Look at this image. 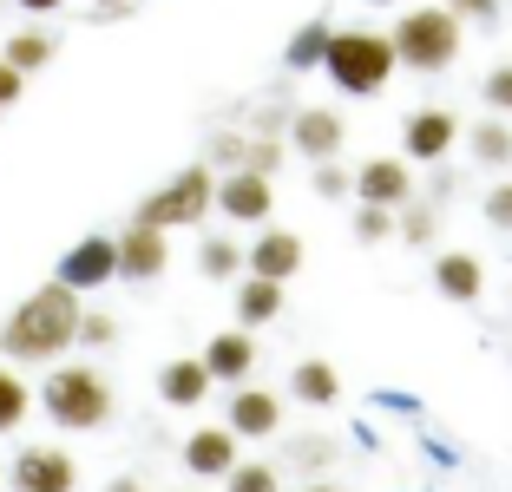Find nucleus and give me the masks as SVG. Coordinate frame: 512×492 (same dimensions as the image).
Wrapping results in <instances>:
<instances>
[{
  "mask_svg": "<svg viewBox=\"0 0 512 492\" xmlns=\"http://www.w3.org/2000/svg\"><path fill=\"white\" fill-rule=\"evenodd\" d=\"M79 315H86V296H73L66 283H40L0 322V355L14 368H53L79 348Z\"/></svg>",
  "mask_w": 512,
  "mask_h": 492,
  "instance_id": "obj_1",
  "label": "nucleus"
},
{
  "mask_svg": "<svg viewBox=\"0 0 512 492\" xmlns=\"http://www.w3.org/2000/svg\"><path fill=\"white\" fill-rule=\"evenodd\" d=\"M33 407L60 433H99L112 420V407H119V394H112V381L92 361H53L40 394H33Z\"/></svg>",
  "mask_w": 512,
  "mask_h": 492,
  "instance_id": "obj_2",
  "label": "nucleus"
},
{
  "mask_svg": "<svg viewBox=\"0 0 512 492\" xmlns=\"http://www.w3.org/2000/svg\"><path fill=\"white\" fill-rule=\"evenodd\" d=\"M394 60L421 79H440L460 66V46H467V20L453 14L447 0H427V7H401V20L388 27Z\"/></svg>",
  "mask_w": 512,
  "mask_h": 492,
  "instance_id": "obj_3",
  "label": "nucleus"
},
{
  "mask_svg": "<svg viewBox=\"0 0 512 492\" xmlns=\"http://www.w3.org/2000/svg\"><path fill=\"white\" fill-rule=\"evenodd\" d=\"M322 73H329V86L348 92V99H381V92L394 86V73H401V60H394V40L381 27H335Z\"/></svg>",
  "mask_w": 512,
  "mask_h": 492,
  "instance_id": "obj_4",
  "label": "nucleus"
},
{
  "mask_svg": "<svg viewBox=\"0 0 512 492\" xmlns=\"http://www.w3.org/2000/svg\"><path fill=\"white\" fill-rule=\"evenodd\" d=\"M217 210V171L204 158L197 164H184L178 178H165L158 191H145L138 197V210H132V224H145V230H197L204 217Z\"/></svg>",
  "mask_w": 512,
  "mask_h": 492,
  "instance_id": "obj_5",
  "label": "nucleus"
},
{
  "mask_svg": "<svg viewBox=\"0 0 512 492\" xmlns=\"http://www.w3.org/2000/svg\"><path fill=\"white\" fill-rule=\"evenodd\" d=\"M283 138L302 164H329V158H342V145H348V119L335 105H296Z\"/></svg>",
  "mask_w": 512,
  "mask_h": 492,
  "instance_id": "obj_6",
  "label": "nucleus"
},
{
  "mask_svg": "<svg viewBox=\"0 0 512 492\" xmlns=\"http://www.w3.org/2000/svg\"><path fill=\"white\" fill-rule=\"evenodd\" d=\"M401 158L421 171V164H447L453 158V145H460V119H453L447 105H414L401 119Z\"/></svg>",
  "mask_w": 512,
  "mask_h": 492,
  "instance_id": "obj_7",
  "label": "nucleus"
},
{
  "mask_svg": "<svg viewBox=\"0 0 512 492\" xmlns=\"http://www.w3.org/2000/svg\"><path fill=\"white\" fill-rule=\"evenodd\" d=\"M407 197H421V178L401 151H375V158L355 164V204H381V210H401Z\"/></svg>",
  "mask_w": 512,
  "mask_h": 492,
  "instance_id": "obj_8",
  "label": "nucleus"
},
{
  "mask_svg": "<svg viewBox=\"0 0 512 492\" xmlns=\"http://www.w3.org/2000/svg\"><path fill=\"white\" fill-rule=\"evenodd\" d=\"M53 283H66L73 296H99L106 283H119V243L112 237H79L73 250L60 256Z\"/></svg>",
  "mask_w": 512,
  "mask_h": 492,
  "instance_id": "obj_9",
  "label": "nucleus"
},
{
  "mask_svg": "<svg viewBox=\"0 0 512 492\" xmlns=\"http://www.w3.org/2000/svg\"><path fill=\"white\" fill-rule=\"evenodd\" d=\"M14 492H79V460L66 447H20L7 466Z\"/></svg>",
  "mask_w": 512,
  "mask_h": 492,
  "instance_id": "obj_10",
  "label": "nucleus"
},
{
  "mask_svg": "<svg viewBox=\"0 0 512 492\" xmlns=\"http://www.w3.org/2000/svg\"><path fill=\"white\" fill-rule=\"evenodd\" d=\"M276 210V178H263V171H224L217 178V217H230V224H270Z\"/></svg>",
  "mask_w": 512,
  "mask_h": 492,
  "instance_id": "obj_11",
  "label": "nucleus"
},
{
  "mask_svg": "<svg viewBox=\"0 0 512 492\" xmlns=\"http://www.w3.org/2000/svg\"><path fill=\"white\" fill-rule=\"evenodd\" d=\"M243 276H270V283H296L302 276V237L296 230L263 224L250 243H243Z\"/></svg>",
  "mask_w": 512,
  "mask_h": 492,
  "instance_id": "obj_12",
  "label": "nucleus"
},
{
  "mask_svg": "<svg viewBox=\"0 0 512 492\" xmlns=\"http://www.w3.org/2000/svg\"><path fill=\"white\" fill-rule=\"evenodd\" d=\"M204 368H211V381L217 388H243V381H250L256 374V361H263V348H256V328H237L230 322L224 335H211V342H204Z\"/></svg>",
  "mask_w": 512,
  "mask_h": 492,
  "instance_id": "obj_13",
  "label": "nucleus"
},
{
  "mask_svg": "<svg viewBox=\"0 0 512 492\" xmlns=\"http://www.w3.org/2000/svg\"><path fill=\"white\" fill-rule=\"evenodd\" d=\"M224 427L237 433V440H276L283 433V394H270V388H230V401H224Z\"/></svg>",
  "mask_w": 512,
  "mask_h": 492,
  "instance_id": "obj_14",
  "label": "nucleus"
},
{
  "mask_svg": "<svg viewBox=\"0 0 512 492\" xmlns=\"http://www.w3.org/2000/svg\"><path fill=\"white\" fill-rule=\"evenodd\" d=\"M112 243H119V276H125V283H158V276L171 269V237H165V230L125 224Z\"/></svg>",
  "mask_w": 512,
  "mask_h": 492,
  "instance_id": "obj_15",
  "label": "nucleus"
},
{
  "mask_svg": "<svg viewBox=\"0 0 512 492\" xmlns=\"http://www.w3.org/2000/svg\"><path fill=\"white\" fill-rule=\"evenodd\" d=\"M178 453H184V466H191L197 479H224L230 466L243 460V440L217 420V427H191V440H184Z\"/></svg>",
  "mask_w": 512,
  "mask_h": 492,
  "instance_id": "obj_16",
  "label": "nucleus"
},
{
  "mask_svg": "<svg viewBox=\"0 0 512 492\" xmlns=\"http://www.w3.org/2000/svg\"><path fill=\"white\" fill-rule=\"evenodd\" d=\"M211 368H204V361L197 355H171L165 368H158V401L165 407H178V414H191V407H204L211 401Z\"/></svg>",
  "mask_w": 512,
  "mask_h": 492,
  "instance_id": "obj_17",
  "label": "nucleus"
},
{
  "mask_svg": "<svg viewBox=\"0 0 512 492\" xmlns=\"http://www.w3.org/2000/svg\"><path fill=\"white\" fill-rule=\"evenodd\" d=\"M0 60L14 66V73H27V79H33V73H46V66L60 60V33H53V27H40V20H27L20 33H7Z\"/></svg>",
  "mask_w": 512,
  "mask_h": 492,
  "instance_id": "obj_18",
  "label": "nucleus"
},
{
  "mask_svg": "<svg viewBox=\"0 0 512 492\" xmlns=\"http://www.w3.org/2000/svg\"><path fill=\"white\" fill-rule=\"evenodd\" d=\"M434 289L447 302H480L486 296V269H480V256H467V250H440L434 256Z\"/></svg>",
  "mask_w": 512,
  "mask_h": 492,
  "instance_id": "obj_19",
  "label": "nucleus"
},
{
  "mask_svg": "<svg viewBox=\"0 0 512 492\" xmlns=\"http://www.w3.org/2000/svg\"><path fill=\"white\" fill-rule=\"evenodd\" d=\"M289 401H302V407H335L342 401V374H335V361L302 355L296 368H289Z\"/></svg>",
  "mask_w": 512,
  "mask_h": 492,
  "instance_id": "obj_20",
  "label": "nucleus"
},
{
  "mask_svg": "<svg viewBox=\"0 0 512 492\" xmlns=\"http://www.w3.org/2000/svg\"><path fill=\"white\" fill-rule=\"evenodd\" d=\"M335 460H342V440H335V433H296V440H283V453H276V466H289L296 479H322Z\"/></svg>",
  "mask_w": 512,
  "mask_h": 492,
  "instance_id": "obj_21",
  "label": "nucleus"
},
{
  "mask_svg": "<svg viewBox=\"0 0 512 492\" xmlns=\"http://www.w3.org/2000/svg\"><path fill=\"white\" fill-rule=\"evenodd\" d=\"M467 158L480 164V171H499V178H506L512 171V119H493V112L473 119L467 125Z\"/></svg>",
  "mask_w": 512,
  "mask_h": 492,
  "instance_id": "obj_22",
  "label": "nucleus"
},
{
  "mask_svg": "<svg viewBox=\"0 0 512 492\" xmlns=\"http://www.w3.org/2000/svg\"><path fill=\"white\" fill-rule=\"evenodd\" d=\"M283 289L289 283H270V276H237V328H270L283 315Z\"/></svg>",
  "mask_w": 512,
  "mask_h": 492,
  "instance_id": "obj_23",
  "label": "nucleus"
},
{
  "mask_svg": "<svg viewBox=\"0 0 512 492\" xmlns=\"http://www.w3.org/2000/svg\"><path fill=\"white\" fill-rule=\"evenodd\" d=\"M329 40H335V20H302L283 46V73H322L329 60Z\"/></svg>",
  "mask_w": 512,
  "mask_h": 492,
  "instance_id": "obj_24",
  "label": "nucleus"
},
{
  "mask_svg": "<svg viewBox=\"0 0 512 492\" xmlns=\"http://www.w3.org/2000/svg\"><path fill=\"white\" fill-rule=\"evenodd\" d=\"M394 243H407V250H434L440 243V204L407 197V204L394 210Z\"/></svg>",
  "mask_w": 512,
  "mask_h": 492,
  "instance_id": "obj_25",
  "label": "nucleus"
},
{
  "mask_svg": "<svg viewBox=\"0 0 512 492\" xmlns=\"http://www.w3.org/2000/svg\"><path fill=\"white\" fill-rule=\"evenodd\" d=\"M197 276H204V283H237L243 276V243L224 237V230H211V237L197 243Z\"/></svg>",
  "mask_w": 512,
  "mask_h": 492,
  "instance_id": "obj_26",
  "label": "nucleus"
},
{
  "mask_svg": "<svg viewBox=\"0 0 512 492\" xmlns=\"http://www.w3.org/2000/svg\"><path fill=\"white\" fill-rule=\"evenodd\" d=\"M33 414V388L14 361H0V433H20V420Z\"/></svg>",
  "mask_w": 512,
  "mask_h": 492,
  "instance_id": "obj_27",
  "label": "nucleus"
},
{
  "mask_svg": "<svg viewBox=\"0 0 512 492\" xmlns=\"http://www.w3.org/2000/svg\"><path fill=\"white\" fill-rule=\"evenodd\" d=\"M243 158H250V132H243V125H217V132L204 138V164H211L217 178H224V171H243Z\"/></svg>",
  "mask_w": 512,
  "mask_h": 492,
  "instance_id": "obj_28",
  "label": "nucleus"
},
{
  "mask_svg": "<svg viewBox=\"0 0 512 492\" xmlns=\"http://www.w3.org/2000/svg\"><path fill=\"white\" fill-rule=\"evenodd\" d=\"M224 492H283V466L276 460H237L224 473Z\"/></svg>",
  "mask_w": 512,
  "mask_h": 492,
  "instance_id": "obj_29",
  "label": "nucleus"
},
{
  "mask_svg": "<svg viewBox=\"0 0 512 492\" xmlns=\"http://www.w3.org/2000/svg\"><path fill=\"white\" fill-rule=\"evenodd\" d=\"M480 105L493 112V119H512V60H499L493 73L480 79Z\"/></svg>",
  "mask_w": 512,
  "mask_h": 492,
  "instance_id": "obj_30",
  "label": "nucleus"
},
{
  "mask_svg": "<svg viewBox=\"0 0 512 492\" xmlns=\"http://www.w3.org/2000/svg\"><path fill=\"white\" fill-rule=\"evenodd\" d=\"M289 112H296V105H289L283 92H270V99H256V112H250V132H256V138H283V132H289Z\"/></svg>",
  "mask_w": 512,
  "mask_h": 492,
  "instance_id": "obj_31",
  "label": "nucleus"
},
{
  "mask_svg": "<svg viewBox=\"0 0 512 492\" xmlns=\"http://www.w3.org/2000/svg\"><path fill=\"white\" fill-rule=\"evenodd\" d=\"M112 342H119V315H106V309L79 315V348H86V355L92 348H112Z\"/></svg>",
  "mask_w": 512,
  "mask_h": 492,
  "instance_id": "obj_32",
  "label": "nucleus"
},
{
  "mask_svg": "<svg viewBox=\"0 0 512 492\" xmlns=\"http://www.w3.org/2000/svg\"><path fill=\"white\" fill-rule=\"evenodd\" d=\"M289 158V138H256L250 132V158H243V171H263V178H276Z\"/></svg>",
  "mask_w": 512,
  "mask_h": 492,
  "instance_id": "obj_33",
  "label": "nucleus"
},
{
  "mask_svg": "<svg viewBox=\"0 0 512 492\" xmlns=\"http://www.w3.org/2000/svg\"><path fill=\"white\" fill-rule=\"evenodd\" d=\"M355 237H362V243H394V210L355 204Z\"/></svg>",
  "mask_w": 512,
  "mask_h": 492,
  "instance_id": "obj_34",
  "label": "nucleus"
},
{
  "mask_svg": "<svg viewBox=\"0 0 512 492\" xmlns=\"http://www.w3.org/2000/svg\"><path fill=\"white\" fill-rule=\"evenodd\" d=\"M316 197H355V171H348L342 158L316 164Z\"/></svg>",
  "mask_w": 512,
  "mask_h": 492,
  "instance_id": "obj_35",
  "label": "nucleus"
},
{
  "mask_svg": "<svg viewBox=\"0 0 512 492\" xmlns=\"http://www.w3.org/2000/svg\"><path fill=\"white\" fill-rule=\"evenodd\" d=\"M480 210H486V224H493V230H506V237H512V178H499L493 191L480 197Z\"/></svg>",
  "mask_w": 512,
  "mask_h": 492,
  "instance_id": "obj_36",
  "label": "nucleus"
},
{
  "mask_svg": "<svg viewBox=\"0 0 512 492\" xmlns=\"http://www.w3.org/2000/svg\"><path fill=\"white\" fill-rule=\"evenodd\" d=\"M453 191H460V171H453V164H427V184H421L427 204H447Z\"/></svg>",
  "mask_w": 512,
  "mask_h": 492,
  "instance_id": "obj_37",
  "label": "nucleus"
},
{
  "mask_svg": "<svg viewBox=\"0 0 512 492\" xmlns=\"http://www.w3.org/2000/svg\"><path fill=\"white\" fill-rule=\"evenodd\" d=\"M447 7L467 20V27H493V20H499V0H447Z\"/></svg>",
  "mask_w": 512,
  "mask_h": 492,
  "instance_id": "obj_38",
  "label": "nucleus"
},
{
  "mask_svg": "<svg viewBox=\"0 0 512 492\" xmlns=\"http://www.w3.org/2000/svg\"><path fill=\"white\" fill-rule=\"evenodd\" d=\"M20 92H27V73H14V66L0 60V112H7V105H14Z\"/></svg>",
  "mask_w": 512,
  "mask_h": 492,
  "instance_id": "obj_39",
  "label": "nucleus"
},
{
  "mask_svg": "<svg viewBox=\"0 0 512 492\" xmlns=\"http://www.w3.org/2000/svg\"><path fill=\"white\" fill-rule=\"evenodd\" d=\"M14 7H20V14H33V20H46V14H60L66 0H14Z\"/></svg>",
  "mask_w": 512,
  "mask_h": 492,
  "instance_id": "obj_40",
  "label": "nucleus"
},
{
  "mask_svg": "<svg viewBox=\"0 0 512 492\" xmlns=\"http://www.w3.org/2000/svg\"><path fill=\"white\" fill-rule=\"evenodd\" d=\"M125 7H132V0H92V20H119Z\"/></svg>",
  "mask_w": 512,
  "mask_h": 492,
  "instance_id": "obj_41",
  "label": "nucleus"
},
{
  "mask_svg": "<svg viewBox=\"0 0 512 492\" xmlns=\"http://www.w3.org/2000/svg\"><path fill=\"white\" fill-rule=\"evenodd\" d=\"M106 492H145V479H132V473H125V479H112Z\"/></svg>",
  "mask_w": 512,
  "mask_h": 492,
  "instance_id": "obj_42",
  "label": "nucleus"
},
{
  "mask_svg": "<svg viewBox=\"0 0 512 492\" xmlns=\"http://www.w3.org/2000/svg\"><path fill=\"white\" fill-rule=\"evenodd\" d=\"M296 492H342V486H329V479H302Z\"/></svg>",
  "mask_w": 512,
  "mask_h": 492,
  "instance_id": "obj_43",
  "label": "nucleus"
},
{
  "mask_svg": "<svg viewBox=\"0 0 512 492\" xmlns=\"http://www.w3.org/2000/svg\"><path fill=\"white\" fill-rule=\"evenodd\" d=\"M368 7H394V0H368Z\"/></svg>",
  "mask_w": 512,
  "mask_h": 492,
  "instance_id": "obj_44",
  "label": "nucleus"
}]
</instances>
